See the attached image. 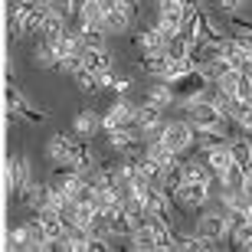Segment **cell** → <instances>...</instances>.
<instances>
[{"label": "cell", "instance_id": "cell-1", "mask_svg": "<svg viewBox=\"0 0 252 252\" xmlns=\"http://www.w3.org/2000/svg\"><path fill=\"white\" fill-rule=\"evenodd\" d=\"M49 17V7L36 3V0H20L10 7V36L13 39H23L30 33H39L43 23Z\"/></svg>", "mask_w": 252, "mask_h": 252}, {"label": "cell", "instance_id": "cell-2", "mask_svg": "<svg viewBox=\"0 0 252 252\" xmlns=\"http://www.w3.org/2000/svg\"><path fill=\"white\" fill-rule=\"evenodd\" d=\"M167 85H170V92H174V102L184 108V105L193 102L196 95H200L206 85H210V79H206L200 69H187L184 75H174V79H167Z\"/></svg>", "mask_w": 252, "mask_h": 252}, {"label": "cell", "instance_id": "cell-3", "mask_svg": "<svg viewBox=\"0 0 252 252\" xmlns=\"http://www.w3.org/2000/svg\"><path fill=\"white\" fill-rule=\"evenodd\" d=\"M210 203V184H196V180H184L177 187V210H203Z\"/></svg>", "mask_w": 252, "mask_h": 252}, {"label": "cell", "instance_id": "cell-4", "mask_svg": "<svg viewBox=\"0 0 252 252\" xmlns=\"http://www.w3.org/2000/svg\"><path fill=\"white\" fill-rule=\"evenodd\" d=\"M160 138L167 141V148L174 151V154H187V151L193 148V125H190L187 118H184V122H167Z\"/></svg>", "mask_w": 252, "mask_h": 252}, {"label": "cell", "instance_id": "cell-5", "mask_svg": "<svg viewBox=\"0 0 252 252\" xmlns=\"http://www.w3.org/2000/svg\"><path fill=\"white\" fill-rule=\"evenodd\" d=\"M184 3L180 0H158V27L167 33V36H177L180 23H184Z\"/></svg>", "mask_w": 252, "mask_h": 252}, {"label": "cell", "instance_id": "cell-6", "mask_svg": "<svg viewBox=\"0 0 252 252\" xmlns=\"http://www.w3.org/2000/svg\"><path fill=\"white\" fill-rule=\"evenodd\" d=\"M196 233L206 236V239H223L229 236V223H226V210H206L200 220H196Z\"/></svg>", "mask_w": 252, "mask_h": 252}, {"label": "cell", "instance_id": "cell-7", "mask_svg": "<svg viewBox=\"0 0 252 252\" xmlns=\"http://www.w3.org/2000/svg\"><path fill=\"white\" fill-rule=\"evenodd\" d=\"M3 98H7V108H13V112L23 118V122H33V125H39V122H46V112H39V108H33V105L20 95V89L13 82H7V92H3Z\"/></svg>", "mask_w": 252, "mask_h": 252}, {"label": "cell", "instance_id": "cell-8", "mask_svg": "<svg viewBox=\"0 0 252 252\" xmlns=\"http://www.w3.org/2000/svg\"><path fill=\"white\" fill-rule=\"evenodd\" d=\"M105 141H108V148L112 151H122V154H128V151H141V131L134 128V125H128V128H112L105 131Z\"/></svg>", "mask_w": 252, "mask_h": 252}, {"label": "cell", "instance_id": "cell-9", "mask_svg": "<svg viewBox=\"0 0 252 252\" xmlns=\"http://www.w3.org/2000/svg\"><path fill=\"white\" fill-rule=\"evenodd\" d=\"M167 43H170V36L158 27V23L134 33V46H138V53H167Z\"/></svg>", "mask_w": 252, "mask_h": 252}, {"label": "cell", "instance_id": "cell-10", "mask_svg": "<svg viewBox=\"0 0 252 252\" xmlns=\"http://www.w3.org/2000/svg\"><path fill=\"white\" fill-rule=\"evenodd\" d=\"M134 108H138V105H131V102H125V98H118V102H115L112 108L102 115V131L128 128V125H134Z\"/></svg>", "mask_w": 252, "mask_h": 252}, {"label": "cell", "instance_id": "cell-11", "mask_svg": "<svg viewBox=\"0 0 252 252\" xmlns=\"http://www.w3.org/2000/svg\"><path fill=\"white\" fill-rule=\"evenodd\" d=\"M203 160H206V167H210V174L216 177V184H220V180L226 177V170L233 167V154H229V144L203 151Z\"/></svg>", "mask_w": 252, "mask_h": 252}, {"label": "cell", "instance_id": "cell-12", "mask_svg": "<svg viewBox=\"0 0 252 252\" xmlns=\"http://www.w3.org/2000/svg\"><path fill=\"white\" fill-rule=\"evenodd\" d=\"M128 246H131V249H158V239H154V223H151V220H141L138 229L131 233Z\"/></svg>", "mask_w": 252, "mask_h": 252}, {"label": "cell", "instance_id": "cell-13", "mask_svg": "<svg viewBox=\"0 0 252 252\" xmlns=\"http://www.w3.org/2000/svg\"><path fill=\"white\" fill-rule=\"evenodd\" d=\"M33 63L43 65V69H59V56H56V49H53V43H49L46 36L36 39V46H33Z\"/></svg>", "mask_w": 252, "mask_h": 252}, {"label": "cell", "instance_id": "cell-14", "mask_svg": "<svg viewBox=\"0 0 252 252\" xmlns=\"http://www.w3.org/2000/svg\"><path fill=\"white\" fill-rule=\"evenodd\" d=\"M229 154H233V160L239 164V167L249 170L252 167V141H249V134H239V138L229 141Z\"/></svg>", "mask_w": 252, "mask_h": 252}, {"label": "cell", "instance_id": "cell-15", "mask_svg": "<svg viewBox=\"0 0 252 252\" xmlns=\"http://www.w3.org/2000/svg\"><path fill=\"white\" fill-rule=\"evenodd\" d=\"M98 128H102V115L89 112V108L75 115V125H72V131L79 134V138H92V134H95Z\"/></svg>", "mask_w": 252, "mask_h": 252}, {"label": "cell", "instance_id": "cell-16", "mask_svg": "<svg viewBox=\"0 0 252 252\" xmlns=\"http://www.w3.org/2000/svg\"><path fill=\"white\" fill-rule=\"evenodd\" d=\"M144 102H151V105H158V108H164L167 112L170 105H177L174 102V92H170V85L160 79V85H148V95H144Z\"/></svg>", "mask_w": 252, "mask_h": 252}, {"label": "cell", "instance_id": "cell-17", "mask_svg": "<svg viewBox=\"0 0 252 252\" xmlns=\"http://www.w3.org/2000/svg\"><path fill=\"white\" fill-rule=\"evenodd\" d=\"M82 59H85V69H92V72H112V59H108V53L105 49H89L85 46V53H82Z\"/></svg>", "mask_w": 252, "mask_h": 252}, {"label": "cell", "instance_id": "cell-18", "mask_svg": "<svg viewBox=\"0 0 252 252\" xmlns=\"http://www.w3.org/2000/svg\"><path fill=\"white\" fill-rule=\"evenodd\" d=\"M33 184H36V180H33V174H30L27 158H20V154H17V200H23Z\"/></svg>", "mask_w": 252, "mask_h": 252}, {"label": "cell", "instance_id": "cell-19", "mask_svg": "<svg viewBox=\"0 0 252 252\" xmlns=\"http://www.w3.org/2000/svg\"><path fill=\"white\" fill-rule=\"evenodd\" d=\"M79 30V36H82V43L89 49H105V33L108 30H102V27H75Z\"/></svg>", "mask_w": 252, "mask_h": 252}, {"label": "cell", "instance_id": "cell-20", "mask_svg": "<svg viewBox=\"0 0 252 252\" xmlns=\"http://www.w3.org/2000/svg\"><path fill=\"white\" fill-rule=\"evenodd\" d=\"M65 30H69V20H65V17H56V13H49L46 23H43V30H39V36L56 39V36H63Z\"/></svg>", "mask_w": 252, "mask_h": 252}, {"label": "cell", "instance_id": "cell-21", "mask_svg": "<svg viewBox=\"0 0 252 252\" xmlns=\"http://www.w3.org/2000/svg\"><path fill=\"white\" fill-rule=\"evenodd\" d=\"M190 43L184 36H170L167 43V59H174V63H190Z\"/></svg>", "mask_w": 252, "mask_h": 252}, {"label": "cell", "instance_id": "cell-22", "mask_svg": "<svg viewBox=\"0 0 252 252\" xmlns=\"http://www.w3.org/2000/svg\"><path fill=\"white\" fill-rule=\"evenodd\" d=\"M3 190L10 200H17V154L7 158V164H3Z\"/></svg>", "mask_w": 252, "mask_h": 252}, {"label": "cell", "instance_id": "cell-23", "mask_svg": "<svg viewBox=\"0 0 252 252\" xmlns=\"http://www.w3.org/2000/svg\"><path fill=\"white\" fill-rule=\"evenodd\" d=\"M72 79H75V85H79L82 92H89V95L102 89V82H98V72H92V69H79Z\"/></svg>", "mask_w": 252, "mask_h": 252}, {"label": "cell", "instance_id": "cell-24", "mask_svg": "<svg viewBox=\"0 0 252 252\" xmlns=\"http://www.w3.org/2000/svg\"><path fill=\"white\" fill-rule=\"evenodd\" d=\"M229 239H233L239 249H246V246L252 243V220H246V223H239L236 229H229Z\"/></svg>", "mask_w": 252, "mask_h": 252}, {"label": "cell", "instance_id": "cell-25", "mask_svg": "<svg viewBox=\"0 0 252 252\" xmlns=\"http://www.w3.org/2000/svg\"><path fill=\"white\" fill-rule=\"evenodd\" d=\"M7 249H30V229H27V223L17 226V229L7 236Z\"/></svg>", "mask_w": 252, "mask_h": 252}, {"label": "cell", "instance_id": "cell-26", "mask_svg": "<svg viewBox=\"0 0 252 252\" xmlns=\"http://www.w3.org/2000/svg\"><path fill=\"white\" fill-rule=\"evenodd\" d=\"M128 89H131V79H122V75H118V79L112 82V92H118V95H125Z\"/></svg>", "mask_w": 252, "mask_h": 252}, {"label": "cell", "instance_id": "cell-27", "mask_svg": "<svg viewBox=\"0 0 252 252\" xmlns=\"http://www.w3.org/2000/svg\"><path fill=\"white\" fill-rule=\"evenodd\" d=\"M246 249H249V252H252V243H249V246H246Z\"/></svg>", "mask_w": 252, "mask_h": 252}, {"label": "cell", "instance_id": "cell-28", "mask_svg": "<svg viewBox=\"0 0 252 252\" xmlns=\"http://www.w3.org/2000/svg\"><path fill=\"white\" fill-rule=\"evenodd\" d=\"M249 75H252V72H249Z\"/></svg>", "mask_w": 252, "mask_h": 252}]
</instances>
